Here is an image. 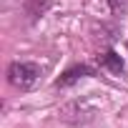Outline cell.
I'll return each mask as SVG.
<instances>
[{
    "instance_id": "6da1fadb",
    "label": "cell",
    "mask_w": 128,
    "mask_h": 128,
    "mask_svg": "<svg viewBox=\"0 0 128 128\" xmlns=\"http://www.w3.org/2000/svg\"><path fill=\"white\" fill-rule=\"evenodd\" d=\"M43 78V68L38 63H28V60H15L8 66V83L15 90H33Z\"/></svg>"
},
{
    "instance_id": "7a4b0ae2",
    "label": "cell",
    "mask_w": 128,
    "mask_h": 128,
    "mask_svg": "<svg viewBox=\"0 0 128 128\" xmlns=\"http://www.w3.org/2000/svg\"><path fill=\"white\" fill-rule=\"evenodd\" d=\"M90 116H93V110H86L80 100H76V103H68L66 108L60 110V118H63V120H68V123H86Z\"/></svg>"
},
{
    "instance_id": "3957f363",
    "label": "cell",
    "mask_w": 128,
    "mask_h": 128,
    "mask_svg": "<svg viewBox=\"0 0 128 128\" xmlns=\"http://www.w3.org/2000/svg\"><path fill=\"white\" fill-rule=\"evenodd\" d=\"M88 76H93V70L88 66H73V68H68L66 73L55 80V86L58 88H68V86H73V83H78L80 78H88Z\"/></svg>"
},
{
    "instance_id": "277c9868",
    "label": "cell",
    "mask_w": 128,
    "mask_h": 128,
    "mask_svg": "<svg viewBox=\"0 0 128 128\" xmlns=\"http://www.w3.org/2000/svg\"><path fill=\"white\" fill-rule=\"evenodd\" d=\"M50 5H53V0H25V15L30 20H38L50 10Z\"/></svg>"
},
{
    "instance_id": "5b68a950",
    "label": "cell",
    "mask_w": 128,
    "mask_h": 128,
    "mask_svg": "<svg viewBox=\"0 0 128 128\" xmlns=\"http://www.w3.org/2000/svg\"><path fill=\"white\" fill-rule=\"evenodd\" d=\"M100 66L108 68L110 73H123V60H120V55L113 53V50H106V53L100 55Z\"/></svg>"
},
{
    "instance_id": "8992f818",
    "label": "cell",
    "mask_w": 128,
    "mask_h": 128,
    "mask_svg": "<svg viewBox=\"0 0 128 128\" xmlns=\"http://www.w3.org/2000/svg\"><path fill=\"white\" fill-rule=\"evenodd\" d=\"M108 3H110V10L113 13H123L126 5H128V0H108Z\"/></svg>"
}]
</instances>
